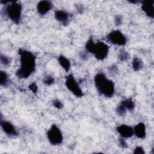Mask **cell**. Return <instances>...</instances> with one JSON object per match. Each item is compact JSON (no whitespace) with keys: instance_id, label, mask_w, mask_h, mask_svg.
Masks as SVG:
<instances>
[{"instance_id":"7a4b0ae2","label":"cell","mask_w":154,"mask_h":154,"mask_svg":"<svg viewBox=\"0 0 154 154\" xmlns=\"http://www.w3.org/2000/svg\"><path fill=\"white\" fill-rule=\"evenodd\" d=\"M94 85L97 92L105 97H111L115 93L114 82L108 79L105 73H97L94 78Z\"/></svg>"},{"instance_id":"6da1fadb","label":"cell","mask_w":154,"mask_h":154,"mask_svg":"<svg viewBox=\"0 0 154 154\" xmlns=\"http://www.w3.org/2000/svg\"><path fill=\"white\" fill-rule=\"evenodd\" d=\"M18 54L20 67L17 70L16 75L19 79H26L35 70L36 58L34 53L23 48H20Z\"/></svg>"},{"instance_id":"5b68a950","label":"cell","mask_w":154,"mask_h":154,"mask_svg":"<svg viewBox=\"0 0 154 154\" xmlns=\"http://www.w3.org/2000/svg\"><path fill=\"white\" fill-rule=\"evenodd\" d=\"M46 137L49 142L54 146L60 145L63 143V135L60 129L56 125H52L46 132Z\"/></svg>"},{"instance_id":"e0dca14e","label":"cell","mask_w":154,"mask_h":154,"mask_svg":"<svg viewBox=\"0 0 154 154\" xmlns=\"http://www.w3.org/2000/svg\"><path fill=\"white\" fill-rule=\"evenodd\" d=\"M127 111H133L135 108V102L131 98L125 99L120 102Z\"/></svg>"},{"instance_id":"484cf974","label":"cell","mask_w":154,"mask_h":154,"mask_svg":"<svg viewBox=\"0 0 154 154\" xmlns=\"http://www.w3.org/2000/svg\"><path fill=\"white\" fill-rule=\"evenodd\" d=\"M28 88L34 94L37 93V92L38 91V86H37V84L35 83V82H32V83H31L29 85Z\"/></svg>"},{"instance_id":"d6986e66","label":"cell","mask_w":154,"mask_h":154,"mask_svg":"<svg viewBox=\"0 0 154 154\" xmlns=\"http://www.w3.org/2000/svg\"><path fill=\"white\" fill-rule=\"evenodd\" d=\"M43 84L46 86H51L55 82V78L52 75H46L43 79Z\"/></svg>"},{"instance_id":"9c48e42d","label":"cell","mask_w":154,"mask_h":154,"mask_svg":"<svg viewBox=\"0 0 154 154\" xmlns=\"http://www.w3.org/2000/svg\"><path fill=\"white\" fill-rule=\"evenodd\" d=\"M141 8L145 14L150 19L154 17V1L145 0L141 1Z\"/></svg>"},{"instance_id":"8fae6325","label":"cell","mask_w":154,"mask_h":154,"mask_svg":"<svg viewBox=\"0 0 154 154\" xmlns=\"http://www.w3.org/2000/svg\"><path fill=\"white\" fill-rule=\"evenodd\" d=\"M116 131L121 137H123L125 139L131 138L134 135L133 128L126 124L118 125L116 127Z\"/></svg>"},{"instance_id":"ffe728a7","label":"cell","mask_w":154,"mask_h":154,"mask_svg":"<svg viewBox=\"0 0 154 154\" xmlns=\"http://www.w3.org/2000/svg\"><path fill=\"white\" fill-rule=\"evenodd\" d=\"M0 61H1V64H3L5 66H9L11 62V58L10 57H8L6 55L2 54H1Z\"/></svg>"},{"instance_id":"ba28073f","label":"cell","mask_w":154,"mask_h":154,"mask_svg":"<svg viewBox=\"0 0 154 154\" xmlns=\"http://www.w3.org/2000/svg\"><path fill=\"white\" fill-rule=\"evenodd\" d=\"M1 126L4 133L9 137L13 138L18 135V132L15 126L10 122L1 119Z\"/></svg>"},{"instance_id":"52a82bcc","label":"cell","mask_w":154,"mask_h":154,"mask_svg":"<svg viewBox=\"0 0 154 154\" xmlns=\"http://www.w3.org/2000/svg\"><path fill=\"white\" fill-rule=\"evenodd\" d=\"M106 40L112 44L123 46L127 43V38L124 34L119 29L112 30L106 36Z\"/></svg>"},{"instance_id":"9a60e30c","label":"cell","mask_w":154,"mask_h":154,"mask_svg":"<svg viewBox=\"0 0 154 154\" xmlns=\"http://www.w3.org/2000/svg\"><path fill=\"white\" fill-rule=\"evenodd\" d=\"M132 67L134 72L141 70L144 67L143 60L138 57H134L132 61Z\"/></svg>"},{"instance_id":"5bb4252c","label":"cell","mask_w":154,"mask_h":154,"mask_svg":"<svg viewBox=\"0 0 154 154\" xmlns=\"http://www.w3.org/2000/svg\"><path fill=\"white\" fill-rule=\"evenodd\" d=\"M58 61L60 66L66 71L69 72L71 67V63L70 60L64 55L61 54L58 57Z\"/></svg>"},{"instance_id":"603a6c76","label":"cell","mask_w":154,"mask_h":154,"mask_svg":"<svg viewBox=\"0 0 154 154\" xmlns=\"http://www.w3.org/2000/svg\"><path fill=\"white\" fill-rule=\"evenodd\" d=\"M52 105L55 108H57L58 109H62L63 108V106H64L63 103H62V102L60 99H54L52 100Z\"/></svg>"},{"instance_id":"7c38bea8","label":"cell","mask_w":154,"mask_h":154,"mask_svg":"<svg viewBox=\"0 0 154 154\" xmlns=\"http://www.w3.org/2000/svg\"><path fill=\"white\" fill-rule=\"evenodd\" d=\"M53 7V4L50 1H40L37 3V11L41 15L44 16L48 13Z\"/></svg>"},{"instance_id":"d4e9b609","label":"cell","mask_w":154,"mask_h":154,"mask_svg":"<svg viewBox=\"0 0 154 154\" xmlns=\"http://www.w3.org/2000/svg\"><path fill=\"white\" fill-rule=\"evenodd\" d=\"M114 23L116 26L121 25L123 23V17L120 14H117L115 16L114 19Z\"/></svg>"},{"instance_id":"4316f807","label":"cell","mask_w":154,"mask_h":154,"mask_svg":"<svg viewBox=\"0 0 154 154\" xmlns=\"http://www.w3.org/2000/svg\"><path fill=\"white\" fill-rule=\"evenodd\" d=\"M133 153L134 154H144L145 151L143 147L138 146L135 147V148L134 149Z\"/></svg>"},{"instance_id":"2e32d148","label":"cell","mask_w":154,"mask_h":154,"mask_svg":"<svg viewBox=\"0 0 154 154\" xmlns=\"http://www.w3.org/2000/svg\"><path fill=\"white\" fill-rule=\"evenodd\" d=\"M10 84V79L8 75L3 70L0 72V85L2 87H5Z\"/></svg>"},{"instance_id":"7402d4cb","label":"cell","mask_w":154,"mask_h":154,"mask_svg":"<svg viewBox=\"0 0 154 154\" xmlns=\"http://www.w3.org/2000/svg\"><path fill=\"white\" fill-rule=\"evenodd\" d=\"M108 72L111 76H115L119 73V68L116 65L113 64L108 68Z\"/></svg>"},{"instance_id":"277c9868","label":"cell","mask_w":154,"mask_h":154,"mask_svg":"<svg viewBox=\"0 0 154 154\" xmlns=\"http://www.w3.org/2000/svg\"><path fill=\"white\" fill-rule=\"evenodd\" d=\"M22 7L18 1H8L3 10L4 14L15 24H19L22 19Z\"/></svg>"},{"instance_id":"4fadbf2b","label":"cell","mask_w":154,"mask_h":154,"mask_svg":"<svg viewBox=\"0 0 154 154\" xmlns=\"http://www.w3.org/2000/svg\"><path fill=\"white\" fill-rule=\"evenodd\" d=\"M134 135L139 139H144L146 136V127L144 123L139 122L134 128Z\"/></svg>"},{"instance_id":"30bf717a","label":"cell","mask_w":154,"mask_h":154,"mask_svg":"<svg viewBox=\"0 0 154 154\" xmlns=\"http://www.w3.org/2000/svg\"><path fill=\"white\" fill-rule=\"evenodd\" d=\"M54 16L55 19L64 26H67L70 21V14L63 10H57L55 11Z\"/></svg>"},{"instance_id":"44dd1931","label":"cell","mask_w":154,"mask_h":154,"mask_svg":"<svg viewBox=\"0 0 154 154\" xmlns=\"http://www.w3.org/2000/svg\"><path fill=\"white\" fill-rule=\"evenodd\" d=\"M116 111L117 112V114L120 116H124L125 115H126V112H127V110L120 103L116 107Z\"/></svg>"},{"instance_id":"f1b7e54d","label":"cell","mask_w":154,"mask_h":154,"mask_svg":"<svg viewBox=\"0 0 154 154\" xmlns=\"http://www.w3.org/2000/svg\"><path fill=\"white\" fill-rule=\"evenodd\" d=\"M83 10H84V8H83V7H82V5H79V6L78 7V11L80 13H82Z\"/></svg>"},{"instance_id":"8992f818","label":"cell","mask_w":154,"mask_h":154,"mask_svg":"<svg viewBox=\"0 0 154 154\" xmlns=\"http://www.w3.org/2000/svg\"><path fill=\"white\" fill-rule=\"evenodd\" d=\"M65 85L67 88L76 97H82L84 93L74 76L70 74L66 77Z\"/></svg>"},{"instance_id":"cb8c5ba5","label":"cell","mask_w":154,"mask_h":154,"mask_svg":"<svg viewBox=\"0 0 154 154\" xmlns=\"http://www.w3.org/2000/svg\"><path fill=\"white\" fill-rule=\"evenodd\" d=\"M118 144H119V146L122 149H126L128 147V143H127L125 138L121 137L118 140Z\"/></svg>"},{"instance_id":"ac0fdd59","label":"cell","mask_w":154,"mask_h":154,"mask_svg":"<svg viewBox=\"0 0 154 154\" xmlns=\"http://www.w3.org/2000/svg\"><path fill=\"white\" fill-rule=\"evenodd\" d=\"M118 59L121 61H125L126 60H128L129 58V52L124 49H122L120 50L119 52L118 53Z\"/></svg>"},{"instance_id":"3957f363","label":"cell","mask_w":154,"mask_h":154,"mask_svg":"<svg viewBox=\"0 0 154 154\" xmlns=\"http://www.w3.org/2000/svg\"><path fill=\"white\" fill-rule=\"evenodd\" d=\"M85 51L88 53L92 54L98 60L105 59L109 53V47L104 42L97 41L95 42L92 38H89L85 43Z\"/></svg>"},{"instance_id":"83f0119b","label":"cell","mask_w":154,"mask_h":154,"mask_svg":"<svg viewBox=\"0 0 154 154\" xmlns=\"http://www.w3.org/2000/svg\"><path fill=\"white\" fill-rule=\"evenodd\" d=\"M88 54H89V53H88L86 51H82V52H81L80 53V54H79L80 58H82V60H87V58L88 57Z\"/></svg>"}]
</instances>
